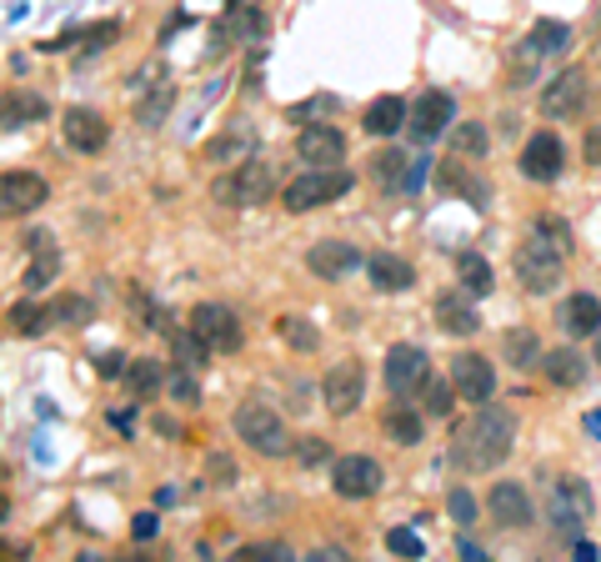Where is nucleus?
Returning a JSON list of instances; mask_svg holds the SVG:
<instances>
[{"instance_id":"obj_36","label":"nucleus","mask_w":601,"mask_h":562,"mask_svg":"<svg viewBox=\"0 0 601 562\" xmlns=\"http://www.w3.org/2000/svg\"><path fill=\"white\" fill-rule=\"evenodd\" d=\"M46 317L50 322H66V326H85L95 317V307H91V297H60L46 307Z\"/></svg>"},{"instance_id":"obj_10","label":"nucleus","mask_w":601,"mask_h":562,"mask_svg":"<svg viewBox=\"0 0 601 562\" xmlns=\"http://www.w3.org/2000/svg\"><path fill=\"white\" fill-rule=\"evenodd\" d=\"M46 196L50 186L36 171H0V221H21V216L41 211Z\"/></svg>"},{"instance_id":"obj_33","label":"nucleus","mask_w":601,"mask_h":562,"mask_svg":"<svg viewBox=\"0 0 601 562\" xmlns=\"http://www.w3.org/2000/svg\"><path fill=\"white\" fill-rule=\"evenodd\" d=\"M366 176L377 181V186H386V192H396L401 176H406V151H396V146L377 151V156H371V167H366Z\"/></svg>"},{"instance_id":"obj_34","label":"nucleus","mask_w":601,"mask_h":562,"mask_svg":"<svg viewBox=\"0 0 601 562\" xmlns=\"http://www.w3.org/2000/svg\"><path fill=\"white\" fill-rule=\"evenodd\" d=\"M126 382H130V392L136 397H155L161 392V382H165V371H161V362L155 357H141V362H130L126 367Z\"/></svg>"},{"instance_id":"obj_13","label":"nucleus","mask_w":601,"mask_h":562,"mask_svg":"<svg viewBox=\"0 0 601 562\" xmlns=\"http://www.w3.org/2000/svg\"><path fill=\"white\" fill-rule=\"evenodd\" d=\"M591 513V492L581 478H552V488H546V517H552V527H581Z\"/></svg>"},{"instance_id":"obj_12","label":"nucleus","mask_w":601,"mask_h":562,"mask_svg":"<svg viewBox=\"0 0 601 562\" xmlns=\"http://www.w3.org/2000/svg\"><path fill=\"white\" fill-rule=\"evenodd\" d=\"M451 382H456V397L472 402V408H486L496 392V367L482 357V352H461L451 357Z\"/></svg>"},{"instance_id":"obj_40","label":"nucleus","mask_w":601,"mask_h":562,"mask_svg":"<svg viewBox=\"0 0 601 562\" xmlns=\"http://www.w3.org/2000/svg\"><path fill=\"white\" fill-rule=\"evenodd\" d=\"M46 322H50L46 307H36V301H15V307H11V326H15V332H25V336L41 332Z\"/></svg>"},{"instance_id":"obj_25","label":"nucleus","mask_w":601,"mask_h":562,"mask_svg":"<svg viewBox=\"0 0 601 562\" xmlns=\"http://www.w3.org/2000/svg\"><path fill=\"white\" fill-rule=\"evenodd\" d=\"M437 326L447 336H472L482 317H476L472 301H461V291H447V297H437Z\"/></svg>"},{"instance_id":"obj_38","label":"nucleus","mask_w":601,"mask_h":562,"mask_svg":"<svg viewBox=\"0 0 601 562\" xmlns=\"http://www.w3.org/2000/svg\"><path fill=\"white\" fill-rule=\"evenodd\" d=\"M276 326H281V336L291 342V347H301V352H316L321 347V332L307 322V317H281Z\"/></svg>"},{"instance_id":"obj_27","label":"nucleus","mask_w":601,"mask_h":562,"mask_svg":"<svg viewBox=\"0 0 601 562\" xmlns=\"http://www.w3.org/2000/svg\"><path fill=\"white\" fill-rule=\"evenodd\" d=\"M556 317H562V326L571 336H591L601 326V301L591 297V291H577V297L562 301V311H556Z\"/></svg>"},{"instance_id":"obj_17","label":"nucleus","mask_w":601,"mask_h":562,"mask_svg":"<svg viewBox=\"0 0 601 562\" xmlns=\"http://www.w3.org/2000/svg\"><path fill=\"white\" fill-rule=\"evenodd\" d=\"M60 136L76 151H101L111 141V121L91 106H71V111H60Z\"/></svg>"},{"instance_id":"obj_49","label":"nucleus","mask_w":601,"mask_h":562,"mask_svg":"<svg viewBox=\"0 0 601 562\" xmlns=\"http://www.w3.org/2000/svg\"><path fill=\"white\" fill-rule=\"evenodd\" d=\"M130 532H136V542L155 538V517H151V513H141V517H136V523H130Z\"/></svg>"},{"instance_id":"obj_41","label":"nucleus","mask_w":601,"mask_h":562,"mask_svg":"<svg viewBox=\"0 0 601 562\" xmlns=\"http://www.w3.org/2000/svg\"><path fill=\"white\" fill-rule=\"evenodd\" d=\"M291 457L301 467H321V462H331V447H326V437H296Z\"/></svg>"},{"instance_id":"obj_23","label":"nucleus","mask_w":601,"mask_h":562,"mask_svg":"<svg viewBox=\"0 0 601 562\" xmlns=\"http://www.w3.org/2000/svg\"><path fill=\"white\" fill-rule=\"evenodd\" d=\"M437 181H441V192H451V196L466 192V202H472V206H486V181H482V176H472V161H466V156L451 151L447 161H441Z\"/></svg>"},{"instance_id":"obj_16","label":"nucleus","mask_w":601,"mask_h":562,"mask_svg":"<svg viewBox=\"0 0 601 562\" xmlns=\"http://www.w3.org/2000/svg\"><path fill=\"white\" fill-rule=\"evenodd\" d=\"M486 513H492L496 527H511V532L531 527V517H536L521 482H492V492H486Z\"/></svg>"},{"instance_id":"obj_20","label":"nucleus","mask_w":601,"mask_h":562,"mask_svg":"<svg viewBox=\"0 0 601 562\" xmlns=\"http://www.w3.org/2000/svg\"><path fill=\"white\" fill-rule=\"evenodd\" d=\"M521 176L527 181H556L562 176V141L552 131H536L521 146Z\"/></svg>"},{"instance_id":"obj_37","label":"nucleus","mask_w":601,"mask_h":562,"mask_svg":"<svg viewBox=\"0 0 601 562\" xmlns=\"http://www.w3.org/2000/svg\"><path fill=\"white\" fill-rule=\"evenodd\" d=\"M451 151L466 156V161H482L486 156V126H476V121L456 126V131H451Z\"/></svg>"},{"instance_id":"obj_47","label":"nucleus","mask_w":601,"mask_h":562,"mask_svg":"<svg viewBox=\"0 0 601 562\" xmlns=\"http://www.w3.org/2000/svg\"><path fill=\"white\" fill-rule=\"evenodd\" d=\"M581 151H587V161H591V167H601V121H597V126H591V131H587Z\"/></svg>"},{"instance_id":"obj_19","label":"nucleus","mask_w":601,"mask_h":562,"mask_svg":"<svg viewBox=\"0 0 601 562\" xmlns=\"http://www.w3.org/2000/svg\"><path fill=\"white\" fill-rule=\"evenodd\" d=\"M451 116H456V101H451L447 91H426V96L406 111V126H412L416 141H437L451 126Z\"/></svg>"},{"instance_id":"obj_1","label":"nucleus","mask_w":601,"mask_h":562,"mask_svg":"<svg viewBox=\"0 0 601 562\" xmlns=\"http://www.w3.org/2000/svg\"><path fill=\"white\" fill-rule=\"evenodd\" d=\"M517 447V422L511 412H496V408H482L472 422H461L456 443H451V457H456L461 472H492L501 467Z\"/></svg>"},{"instance_id":"obj_29","label":"nucleus","mask_w":601,"mask_h":562,"mask_svg":"<svg viewBox=\"0 0 601 562\" xmlns=\"http://www.w3.org/2000/svg\"><path fill=\"white\" fill-rule=\"evenodd\" d=\"M406 111H412V106H406L401 96H377L371 106H366L361 126H366L371 136H396L401 126H406Z\"/></svg>"},{"instance_id":"obj_39","label":"nucleus","mask_w":601,"mask_h":562,"mask_svg":"<svg viewBox=\"0 0 601 562\" xmlns=\"http://www.w3.org/2000/svg\"><path fill=\"white\" fill-rule=\"evenodd\" d=\"M451 402H456V382H437V377H426V412H431V417H447Z\"/></svg>"},{"instance_id":"obj_9","label":"nucleus","mask_w":601,"mask_h":562,"mask_svg":"<svg viewBox=\"0 0 601 562\" xmlns=\"http://www.w3.org/2000/svg\"><path fill=\"white\" fill-rule=\"evenodd\" d=\"M321 397H326V408L336 412V417H351L366 397V367L356 357L331 362L326 377H321Z\"/></svg>"},{"instance_id":"obj_26","label":"nucleus","mask_w":601,"mask_h":562,"mask_svg":"<svg viewBox=\"0 0 601 562\" xmlns=\"http://www.w3.org/2000/svg\"><path fill=\"white\" fill-rule=\"evenodd\" d=\"M542 371L552 387H581L587 382V357H581L577 347H556L542 357Z\"/></svg>"},{"instance_id":"obj_6","label":"nucleus","mask_w":601,"mask_h":562,"mask_svg":"<svg viewBox=\"0 0 601 562\" xmlns=\"http://www.w3.org/2000/svg\"><path fill=\"white\" fill-rule=\"evenodd\" d=\"M190 332H196V342L211 352V357H231V352H241V342H246L236 311L221 307V301H200V307H190Z\"/></svg>"},{"instance_id":"obj_18","label":"nucleus","mask_w":601,"mask_h":562,"mask_svg":"<svg viewBox=\"0 0 601 562\" xmlns=\"http://www.w3.org/2000/svg\"><path fill=\"white\" fill-rule=\"evenodd\" d=\"M307 266H311V276H321V282H342V276H351L356 266H361V252L342 237H326L307 252Z\"/></svg>"},{"instance_id":"obj_14","label":"nucleus","mask_w":601,"mask_h":562,"mask_svg":"<svg viewBox=\"0 0 601 562\" xmlns=\"http://www.w3.org/2000/svg\"><path fill=\"white\" fill-rule=\"evenodd\" d=\"M581 106H587V76L577 71V66H566L562 76H552V81L542 85V116H581Z\"/></svg>"},{"instance_id":"obj_30","label":"nucleus","mask_w":601,"mask_h":562,"mask_svg":"<svg viewBox=\"0 0 601 562\" xmlns=\"http://www.w3.org/2000/svg\"><path fill=\"white\" fill-rule=\"evenodd\" d=\"M221 31L231 41H261V36H266V11H256L251 0H241V5H231V11H226Z\"/></svg>"},{"instance_id":"obj_48","label":"nucleus","mask_w":601,"mask_h":562,"mask_svg":"<svg viewBox=\"0 0 601 562\" xmlns=\"http://www.w3.org/2000/svg\"><path fill=\"white\" fill-rule=\"evenodd\" d=\"M95 367H101V377H116V371H126V362H120V352H106V357H95Z\"/></svg>"},{"instance_id":"obj_21","label":"nucleus","mask_w":601,"mask_h":562,"mask_svg":"<svg viewBox=\"0 0 601 562\" xmlns=\"http://www.w3.org/2000/svg\"><path fill=\"white\" fill-rule=\"evenodd\" d=\"M25 246H31V262H25V291L50 287V282H56V272H60L56 237H50V231H31V237H25Z\"/></svg>"},{"instance_id":"obj_42","label":"nucleus","mask_w":601,"mask_h":562,"mask_svg":"<svg viewBox=\"0 0 601 562\" xmlns=\"http://www.w3.org/2000/svg\"><path fill=\"white\" fill-rule=\"evenodd\" d=\"M386 548H391V552H401V558H426L421 538H416L412 527H391V532H386Z\"/></svg>"},{"instance_id":"obj_52","label":"nucleus","mask_w":601,"mask_h":562,"mask_svg":"<svg viewBox=\"0 0 601 562\" xmlns=\"http://www.w3.org/2000/svg\"><path fill=\"white\" fill-rule=\"evenodd\" d=\"M231 5H241V0H231ZM251 5H256V0H251Z\"/></svg>"},{"instance_id":"obj_24","label":"nucleus","mask_w":601,"mask_h":562,"mask_svg":"<svg viewBox=\"0 0 601 562\" xmlns=\"http://www.w3.org/2000/svg\"><path fill=\"white\" fill-rule=\"evenodd\" d=\"M366 272H371V287L377 291H412V282H416V266L391 252H377L366 262Z\"/></svg>"},{"instance_id":"obj_46","label":"nucleus","mask_w":601,"mask_h":562,"mask_svg":"<svg viewBox=\"0 0 601 562\" xmlns=\"http://www.w3.org/2000/svg\"><path fill=\"white\" fill-rule=\"evenodd\" d=\"M236 558H291V548L286 542H246Z\"/></svg>"},{"instance_id":"obj_32","label":"nucleus","mask_w":601,"mask_h":562,"mask_svg":"<svg viewBox=\"0 0 601 562\" xmlns=\"http://www.w3.org/2000/svg\"><path fill=\"white\" fill-rule=\"evenodd\" d=\"M456 276H461V291H466V297H492V287H496L492 262H486V256H476V252L461 256V262H456Z\"/></svg>"},{"instance_id":"obj_45","label":"nucleus","mask_w":601,"mask_h":562,"mask_svg":"<svg viewBox=\"0 0 601 562\" xmlns=\"http://www.w3.org/2000/svg\"><path fill=\"white\" fill-rule=\"evenodd\" d=\"M206 472H211L216 488H231V482H236V462H231V457H211V462H206Z\"/></svg>"},{"instance_id":"obj_11","label":"nucleus","mask_w":601,"mask_h":562,"mask_svg":"<svg viewBox=\"0 0 601 562\" xmlns=\"http://www.w3.org/2000/svg\"><path fill=\"white\" fill-rule=\"evenodd\" d=\"M426 377H431V357H426L421 347H412V342H396V347L386 352V387H391V397L421 392Z\"/></svg>"},{"instance_id":"obj_5","label":"nucleus","mask_w":601,"mask_h":562,"mask_svg":"<svg viewBox=\"0 0 601 562\" xmlns=\"http://www.w3.org/2000/svg\"><path fill=\"white\" fill-rule=\"evenodd\" d=\"M351 192V171L346 167H311L307 176H296L291 186L281 192V202H286V211H316V206H331L336 196H346Z\"/></svg>"},{"instance_id":"obj_8","label":"nucleus","mask_w":601,"mask_h":562,"mask_svg":"<svg viewBox=\"0 0 601 562\" xmlns=\"http://www.w3.org/2000/svg\"><path fill=\"white\" fill-rule=\"evenodd\" d=\"M381 482H386V472H381L377 457H366V452H351V457H336V462H331V488H336V497L366 503V497L381 492Z\"/></svg>"},{"instance_id":"obj_35","label":"nucleus","mask_w":601,"mask_h":562,"mask_svg":"<svg viewBox=\"0 0 601 562\" xmlns=\"http://www.w3.org/2000/svg\"><path fill=\"white\" fill-rule=\"evenodd\" d=\"M171 101H176V91H171V85H155L151 96H146L141 106H136V126L155 131V126H161V121H165V111H171Z\"/></svg>"},{"instance_id":"obj_4","label":"nucleus","mask_w":601,"mask_h":562,"mask_svg":"<svg viewBox=\"0 0 601 562\" xmlns=\"http://www.w3.org/2000/svg\"><path fill=\"white\" fill-rule=\"evenodd\" d=\"M566 46H571V25H562V21H536V25L527 31V41H517V46H511L507 81H511V85H527L531 76L542 71V60H546V56H562Z\"/></svg>"},{"instance_id":"obj_15","label":"nucleus","mask_w":601,"mask_h":562,"mask_svg":"<svg viewBox=\"0 0 601 562\" xmlns=\"http://www.w3.org/2000/svg\"><path fill=\"white\" fill-rule=\"evenodd\" d=\"M296 156L307 161V167H342L346 161V136L336 126H301L296 131Z\"/></svg>"},{"instance_id":"obj_22","label":"nucleus","mask_w":601,"mask_h":562,"mask_svg":"<svg viewBox=\"0 0 601 562\" xmlns=\"http://www.w3.org/2000/svg\"><path fill=\"white\" fill-rule=\"evenodd\" d=\"M381 432H386L396 447H416L426 437V417H421V408H412L406 397L401 402H391L386 412H381Z\"/></svg>"},{"instance_id":"obj_51","label":"nucleus","mask_w":601,"mask_h":562,"mask_svg":"<svg viewBox=\"0 0 601 562\" xmlns=\"http://www.w3.org/2000/svg\"><path fill=\"white\" fill-rule=\"evenodd\" d=\"M5 517H11V503H5V497H0V523H5Z\"/></svg>"},{"instance_id":"obj_50","label":"nucleus","mask_w":601,"mask_h":562,"mask_svg":"<svg viewBox=\"0 0 601 562\" xmlns=\"http://www.w3.org/2000/svg\"><path fill=\"white\" fill-rule=\"evenodd\" d=\"M591 342H597V347H591V357L601 362V326H597V332H591Z\"/></svg>"},{"instance_id":"obj_44","label":"nucleus","mask_w":601,"mask_h":562,"mask_svg":"<svg viewBox=\"0 0 601 562\" xmlns=\"http://www.w3.org/2000/svg\"><path fill=\"white\" fill-rule=\"evenodd\" d=\"M171 397H176V402H186V408H196V402H200V387H196V377L176 367V377H171Z\"/></svg>"},{"instance_id":"obj_43","label":"nucleus","mask_w":601,"mask_h":562,"mask_svg":"<svg viewBox=\"0 0 601 562\" xmlns=\"http://www.w3.org/2000/svg\"><path fill=\"white\" fill-rule=\"evenodd\" d=\"M447 507H451V517H456L461 527H472V523H476V497H472V492H466V488H456V492H451V497H447Z\"/></svg>"},{"instance_id":"obj_3","label":"nucleus","mask_w":601,"mask_h":562,"mask_svg":"<svg viewBox=\"0 0 601 562\" xmlns=\"http://www.w3.org/2000/svg\"><path fill=\"white\" fill-rule=\"evenodd\" d=\"M231 427H236V437L251 447V452L261 457H286L291 452V432H286L281 412L271 408V402H261V397H246L236 408V417H231Z\"/></svg>"},{"instance_id":"obj_28","label":"nucleus","mask_w":601,"mask_h":562,"mask_svg":"<svg viewBox=\"0 0 601 562\" xmlns=\"http://www.w3.org/2000/svg\"><path fill=\"white\" fill-rule=\"evenodd\" d=\"M46 116V101L36 91H0V126L15 131V126H31V121Z\"/></svg>"},{"instance_id":"obj_2","label":"nucleus","mask_w":601,"mask_h":562,"mask_svg":"<svg viewBox=\"0 0 601 562\" xmlns=\"http://www.w3.org/2000/svg\"><path fill=\"white\" fill-rule=\"evenodd\" d=\"M566 246L552 237V231H542V227H531V237L517 246V256H511V272H517V282L527 291H552L556 282H562V272H566Z\"/></svg>"},{"instance_id":"obj_31","label":"nucleus","mask_w":601,"mask_h":562,"mask_svg":"<svg viewBox=\"0 0 601 562\" xmlns=\"http://www.w3.org/2000/svg\"><path fill=\"white\" fill-rule=\"evenodd\" d=\"M501 357H507L517 371H531L536 362L546 357V352H542V336L527 332V326H517V332H507V342H501Z\"/></svg>"},{"instance_id":"obj_7","label":"nucleus","mask_w":601,"mask_h":562,"mask_svg":"<svg viewBox=\"0 0 601 562\" xmlns=\"http://www.w3.org/2000/svg\"><path fill=\"white\" fill-rule=\"evenodd\" d=\"M211 196L221 206H261L266 196H276V171L266 167V161H241L236 171L216 176Z\"/></svg>"}]
</instances>
